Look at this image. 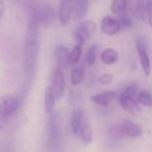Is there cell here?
<instances>
[{
    "label": "cell",
    "instance_id": "6da1fadb",
    "mask_svg": "<svg viewBox=\"0 0 152 152\" xmlns=\"http://www.w3.org/2000/svg\"><path fill=\"white\" fill-rule=\"evenodd\" d=\"M39 49H40L39 24L31 18L26 27L25 40H24V65H25V76L27 80H31L36 74Z\"/></svg>",
    "mask_w": 152,
    "mask_h": 152
},
{
    "label": "cell",
    "instance_id": "7a4b0ae2",
    "mask_svg": "<svg viewBox=\"0 0 152 152\" xmlns=\"http://www.w3.org/2000/svg\"><path fill=\"white\" fill-rule=\"evenodd\" d=\"M137 93H139V87L135 83H132L125 88L119 95V103H120L121 107L125 112L129 113L133 116H139L142 114L141 106L137 101Z\"/></svg>",
    "mask_w": 152,
    "mask_h": 152
},
{
    "label": "cell",
    "instance_id": "3957f363",
    "mask_svg": "<svg viewBox=\"0 0 152 152\" xmlns=\"http://www.w3.org/2000/svg\"><path fill=\"white\" fill-rule=\"evenodd\" d=\"M21 106V99L16 95L0 96V128Z\"/></svg>",
    "mask_w": 152,
    "mask_h": 152
},
{
    "label": "cell",
    "instance_id": "277c9868",
    "mask_svg": "<svg viewBox=\"0 0 152 152\" xmlns=\"http://www.w3.org/2000/svg\"><path fill=\"white\" fill-rule=\"evenodd\" d=\"M46 132L48 151H57V149L59 148V143H61V134H59L58 121H57V118L54 114L48 116Z\"/></svg>",
    "mask_w": 152,
    "mask_h": 152
},
{
    "label": "cell",
    "instance_id": "5b68a950",
    "mask_svg": "<svg viewBox=\"0 0 152 152\" xmlns=\"http://www.w3.org/2000/svg\"><path fill=\"white\" fill-rule=\"evenodd\" d=\"M96 31V23L92 20H86L79 24L74 30V40L76 45L83 46L86 42L92 39Z\"/></svg>",
    "mask_w": 152,
    "mask_h": 152
},
{
    "label": "cell",
    "instance_id": "8992f818",
    "mask_svg": "<svg viewBox=\"0 0 152 152\" xmlns=\"http://www.w3.org/2000/svg\"><path fill=\"white\" fill-rule=\"evenodd\" d=\"M135 48H137V52L139 55V61L141 64L142 70H143L144 74L146 76H150L152 72L151 67V61H150L149 53H148V48L146 45L145 41L141 37H137L135 40Z\"/></svg>",
    "mask_w": 152,
    "mask_h": 152
},
{
    "label": "cell",
    "instance_id": "52a82bcc",
    "mask_svg": "<svg viewBox=\"0 0 152 152\" xmlns=\"http://www.w3.org/2000/svg\"><path fill=\"white\" fill-rule=\"evenodd\" d=\"M119 128L123 137H129V139H137L143 134V129L141 125L131 120H123L119 125Z\"/></svg>",
    "mask_w": 152,
    "mask_h": 152
},
{
    "label": "cell",
    "instance_id": "ba28073f",
    "mask_svg": "<svg viewBox=\"0 0 152 152\" xmlns=\"http://www.w3.org/2000/svg\"><path fill=\"white\" fill-rule=\"evenodd\" d=\"M32 19L40 25H49L53 19V10L50 5L45 4L40 7L32 14Z\"/></svg>",
    "mask_w": 152,
    "mask_h": 152
},
{
    "label": "cell",
    "instance_id": "9c48e42d",
    "mask_svg": "<svg viewBox=\"0 0 152 152\" xmlns=\"http://www.w3.org/2000/svg\"><path fill=\"white\" fill-rule=\"evenodd\" d=\"M74 1L63 0L58 4V20L61 26H67L70 23L73 16Z\"/></svg>",
    "mask_w": 152,
    "mask_h": 152
},
{
    "label": "cell",
    "instance_id": "30bf717a",
    "mask_svg": "<svg viewBox=\"0 0 152 152\" xmlns=\"http://www.w3.org/2000/svg\"><path fill=\"white\" fill-rule=\"evenodd\" d=\"M51 83H52L51 88H52L56 98L63 97L66 90V80L63 72L58 68L53 71L52 77H51Z\"/></svg>",
    "mask_w": 152,
    "mask_h": 152
},
{
    "label": "cell",
    "instance_id": "8fae6325",
    "mask_svg": "<svg viewBox=\"0 0 152 152\" xmlns=\"http://www.w3.org/2000/svg\"><path fill=\"white\" fill-rule=\"evenodd\" d=\"M122 29L118 20L112 16H104L101 20V31L106 36H115Z\"/></svg>",
    "mask_w": 152,
    "mask_h": 152
},
{
    "label": "cell",
    "instance_id": "7c38bea8",
    "mask_svg": "<svg viewBox=\"0 0 152 152\" xmlns=\"http://www.w3.org/2000/svg\"><path fill=\"white\" fill-rule=\"evenodd\" d=\"M117 97V93L113 90H108V91H104L102 93H98L95 95L91 96V101L93 103L97 104L99 106H108Z\"/></svg>",
    "mask_w": 152,
    "mask_h": 152
},
{
    "label": "cell",
    "instance_id": "4fadbf2b",
    "mask_svg": "<svg viewBox=\"0 0 152 152\" xmlns=\"http://www.w3.org/2000/svg\"><path fill=\"white\" fill-rule=\"evenodd\" d=\"M85 112L81 108H77L72 113L71 121H70V127H71L72 133L74 135H77L80 130V127L85 121Z\"/></svg>",
    "mask_w": 152,
    "mask_h": 152
},
{
    "label": "cell",
    "instance_id": "5bb4252c",
    "mask_svg": "<svg viewBox=\"0 0 152 152\" xmlns=\"http://www.w3.org/2000/svg\"><path fill=\"white\" fill-rule=\"evenodd\" d=\"M55 102H56V96H55L51 86H48V87H46V89H45V93H44L45 113H46L48 116L53 114Z\"/></svg>",
    "mask_w": 152,
    "mask_h": 152
},
{
    "label": "cell",
    "instance_id": "9a60e30c",
    "mask_svg": "<svg viewBox=\"0 0 152 152\" xmlns=\"http://www.w3.org/2000/svg\"><path fill=\"white\" fill-rule=\"evenodd\" d=\"M100 59L107 66L115 65L119 61V52L115 48H105L100 53Z\"/></svg>",
    "mask_w": 152,
    "mask_h": 152
},
{
    "label": "cell",
    "instance_id": "2e32d148",
    "mask_svg": "<svg viewBox=\"0 0 152 152\" xmlns=\"http://www.w3.org/2000/svg\"><path fill=\"white\" fill-rule=\"evenodd\" d=\"M69 50L67 47L59 45L55 48V58H56V64L58 66V69L65 68L66 65H68V59H69Z\"/></svg>",
    "mask_w": 152,
    "mask_h": 152
},
{
    "label": "cell",
    "instance_id": "e0dca14e",
    "mask_svg": "<svg viewBox=\"0 0 152 152\" xmlns=\"http://www.w3.org/2000/svg\"><path fill=\"white\" fill-rule=\"evenodd\" d=\"M89 9V2L86 0H76L74 1V10L73 15L75 20H81L88 13Z\"/></svg>",
    "mask_w": 152,
    "mask_h": 152
},
{
    "label": "cell",
    "instance_id": "ac0fdd59",
    "mask_svg": "<svg viewBox=\"0 0 152 152\" xmlns=\"http://www.w3.org/2000/svg\"><path fill=\"white\" fill-rule=\"evenodd\" d=\"M86 74V69L83 65L75 66L71 69L70 72V80L73 86H78L83 81Z\"/></svg>",
    "mask_w": 152,
    "mask_h": 152
},
{
    "label": "cell",
    "instance_id": "d6986e66",
    "mask_svg": "<svg viewBox=\"0 0 152 152\" xmlns=\"http://www.w3.org/2000/svg\"><path fill=\"white\" fill-rule=\"evenodd\" d=\"M78 134H79V137H80V140L85 144H90L93 141V129H92L91 125H90L87 118L83 121Z\"/></svg>",
    "mask_w": 152,
    "mask_h": 152
},
{
    "label": "cell",
    "instance_id": "ffe728a7",
    "mask_svg": "<svg viewBox=\"0 0 152 152\" xmlns=\"http://www.w3.org/2000/svg\"><path fill=\"white\" fill-rule=\"evenodd\" d=\"M81 52H83V46L75 45L72 48V50L69 53V59H68V65L75 67L78 64L79 59L81 57Z\"/></svg>",
    "mask_w": 152,
    "mask_h": 152
},
{
    "label": "cell",
    "instance_id": "44dd1931",
    "mask_svg": "<svg viewBox=\"0 0 152 152\" xmlns=\"http://www.w3.org/2000/svg\"><path fill=\"white\" fill-rule=\"evenodd\" d=\"M110 11L114 15H124L127 11V2L125 0H114L110 4Z\"/></svg>",
    "mask_w": 152,
    "mask_h": 152
},
{
    "label": "cell",
    "instance_id": "7402d4cb",
    "mask_svg": "<svg viewBox=\"0 0 152 152\" xmlns=\"http://www.w3.org/2000/svg\"><path fill=\"white\" fill-rule=\"evenodd\" d=\"M137 101L139 104L146 106V107H151L152 106V95L147 90H142L139 91L137 95Z\"/></svg>",
    "mask_w": 152,
    "mask_h": 152
},
{
    "label": "cell",
    "instance_id": "603a6c76",
    "mask_svg": "<svg viewBox=\"0 0 152 152\" xmlns=\"http://www.w3.org/2000/svg\"><path fill=\"white\" fill-rule=\"evenodd\" d=\"M98 53H99V47L98 45L94 44L92 46H90V48L88 49L87 55H86V61H87V64L92 67V66L95 65L96 59H97Z\"/></svg>",
    "mask_w": 152,
    "mask_h": 152
},
{
    "label": "cell",
    "instance_id": "cb8c5ba5",
    "mask_svg": "<svg viewBox=\"0 0 152 152\" xmlns=\"http://www.w3.org/2000/svg\"><path fill=\"white\" fill-rule=\"evenodd\" d=\"M135 14L137 18L142 22H145L147 20L148 10H147V2L145 1H137L135 2Z\"/></svg>",
    "mask_w": 152,
    "mask_h": 152
},
{
    "label": "cell",
    "instance_id": "d4e9b609",
    "mask_svg": "<svg viewBox=\"0 0 152 152\" xmlns=\"http://www.w3.org/2000/svg\"><path fill=\"white\" fill-rule=\"evenodd\" d=\"M108 134H110V141L114 142V143H119V142L124 137L122 135V133H121L119 126H114V127H112V128H110Z\"/></svg>",
    "mask_w": 152,
    "mask_h": 152
},
{
    "label": "cell",
    "instance_id": "484cf974",
    "mask_svg": "<svg viewBox=\"0 0 152 152\" xmlns=\"http://www.w3.org/2000/svg\"><path fill=\"white\" fill-rule=\"evenodd\" d=\"M117 20H118L121 28H125V29H127V28L132 27V19H131L127 14L119 16Z\"/></svg>",
    "mask_w": 152,
    "mask_h": 152
},
{
    "label": "cell",
    "instance_id": "4316f807",
    "mask_svg": "<svg viewBox=\"0 0 152 152\" xmlns=\"http://www.w3.org/2000/svg\"><path fill=\"white\" fill-rule=\"evenodd\" d=\"M98 80H99V83H101V85L108 86L113 83L114 77H113V75L110 73H103L98 77Z\"/></svg>",
    "mask_w": 152,
    "mask_h": 152
},
{
    "label": "cell",
    "instance_id": "83f0119b",
    "mask_svg": "<svg viewBox=\"0 0 152 152\" xmlns=\"http://www.w3.org/2000/svg\"><path fill=\"white\" fill-rule=\"evenodd\" d=\"M147 10H148V16L147 21L149 23V26L152 30V1H147Z\"/></svg>",
    "mask_w": 152,
    "mask_h": 152
},
{
    "label": "cell",
    "instance_id": "f1b7e54d",
    "mask_svg": "<svg viewBox=\"0 0 152 152\" xmlns=\"http://www.w3.org/2000/svg\"><path fill=\"white\" fill-rule=\"evenodd\" d=\"M4 11H5V4L3 1L0 0V21H1V19H2V16H3V14H4Z\"/></svg>",
    "mask_w": 152,
    "mask_h": 152
}]
</instances>
